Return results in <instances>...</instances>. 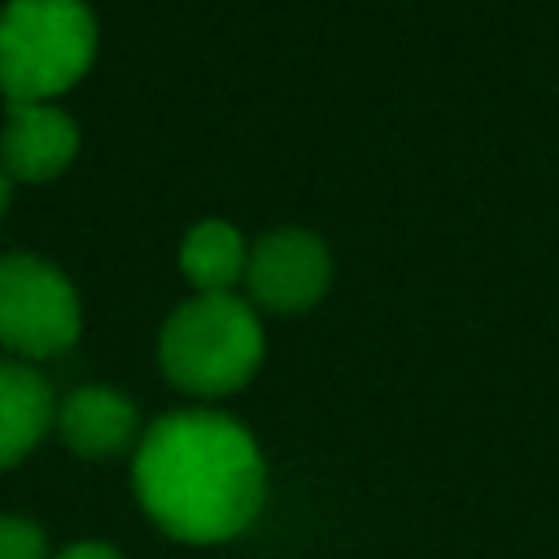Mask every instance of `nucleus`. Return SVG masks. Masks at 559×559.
Listing matches in <instances>:
<instances>
[{
	"label": "nucleus",
	"instance_id": "obj_4",
	"mask_svg": "<svg viewBox=\"0 0 559 559\" xmlns=\"http://www.w3.org/2000/svg\"><path fill=\"white\" fill-rule=\"evenodd\" d=\"M83 310L74 284L35 253L0 258V345L17 358H52L79 341Z\"/></svg>",
	"mask_w": 559,
	"mask_h": 559
},
{
	"label": "nucleus",
	"instance_id": "obj_3",
	"mask_svg": "<svg viewBox=\"0 0 559 559\" xmlns=\"http://www.w3.org/2000/svg\"><path fill=\"white\" fill-rule=\"evenodd\" d=\"M157 358L175 389L223 397L253 380L262 362V323L231 293H197L166 319Z\"/></svg>",
	"mask_w": 559,
	"mask_h": 559
},
{
	"label": "nucleus",
	"instance_id": "obj_8",
	"mask_svg": "<svg viewBox=\"0 0 559 559\" xmlns=\"http://www.w3.org/2000/svg\"><path fill=\"white\" fill-rule=\"evenodd\" d=\"M52 424L57 402L48 380L17 358H0V472L22 463Z\"/></svg>",
	"mask_w": 559,
	"mask_h": 559
},
{
	"label": "nucleus",
	"instance_id": "obj_2",
	"mask_svg": "<svg viewBox=\"0 0 559 559\" xmlns=\"http://www.w3.org/2000/svg\"><path fill=\"white\" fill-rule=\"evenodd\" d=\"M96 57V17L83 0H9L0 9V92L44 105L74 87Z\"/></svg>",
	"mask_w": 559,
	"mask_h": 559
},
{
	"label": "nucleus",
	"instance_id": "obj_11",
	"mask_svg": "<svg viewBox=\"0 0 559 559\" xmlns=\"http://www.w3.org/2000/svg\"><path fill=\"white\" fill-rule=\"evenodd\" d=\"M52 559H122L109 542H70L66 550H57Z\"/></svg>",
	"mask_w": 559,
	"mask_h": 559
},
{
	"label": "nucleus",
	"instance_id": "obj_9",
	"mask_svg": "<svg viewBox=\"0 0 559 559\" xmlns=\"http://www.w3.org/2000/svg\"><path fill=\"white\" fill-rule=\"evenodd\" d=\"M179 266L183 275L201 288V293H231V284L245 275L249 266V253H245V240L231 223H218V218H205L197 223L188 236H183V249H179Z\"/></svg>",
	"mask_w": 559,
	"mask_h": 559
},
{
	"label": "nucleus",
	"instance_id": "obj_6",
	"mask_svg": "<svg viewBox=\"0 0 559 559\" xmlns=\"http://www.w3.org/2000/svg\"><path fill=\"white\" fill-rule=\"evenodd\" d=\"M79 153V127L57 105H9V122L0 131V170L22 183L57 179Z\"/></svg>",
	"mask_w": 559,
	"mask_h": 559
},
{
	"label": "nucleus",
	"instance_id": "obj_10",
	"mask_svg": "<svg viewBox=\"0 0 559 559\" xmlns=\"http://www.w3.org/2000/svg\"><path fill=\"white\" fill-rule=\"evenodd\" d=\"M0 559H52L44 528L26 515H0Z\"/></svg>",
	"mask_w": 559,
	"mask_h": 559
},
{
	"label": "nucleus",
	"instance_id": "obj_12",
	"mask_svg": "<svg viewBox=\"0 0 559 559\" xmlns=\"http://www.w3.org/2000/svg\"><path fill=\"white\" fill-rule=\"evenodd\" d=\"M4 205H9V175L0 170V214H4Z\"/></svg>",
	"mask_w": 559,
	"mask_h": 559
},
{
	"label": "nucleus",
	"instance_id": "obj_7",
	"mask_svg": "<svg viewBox=\"0 0 559 559\" xmlns=\"http://www.w3.org/2000/svg\"><path fill=\"white\" fill-rule=\"evenodd\" d=\"M57 432L83 459H109L140 437V411L109 384H83L57 402Z\"/></svg>",
	"mask_w": 559,
	"mask_h": 559
},
{
	"label": "nucleus",
	"instance_id": "obj_1",
	"mask_svg": "<svg viewBox=\"0 0 559 559\" xmlns=\"http://www.w3.org/2000/svg\"><path fill=\"white\" fill-rule=\"evenodd\" d=\"M135 498L157 528L210 546L245 533L266 498V463L245 424L218 411H170L135 445Z\"/></svg>",
	"mask_w": 559,
	"mask_h": 559
},
{
	"label": "nucleus",
	"instance_id": "obj_5",
	"mask_svg": "<svg viewBox=\"0 0 559 559\" xmlns=\"http://www.w3.org/2000/svg\"><path fill=\"white\" fill-rule=\"evenodd\" d=\"M245 280H249V293L258 306L280 310V314H297L328 293L332 258L314 231L284 227V231H271L253 245Z\"/></svg>",
	"mask_w": 559,
	"mask_h": 559
}]
</instances>
